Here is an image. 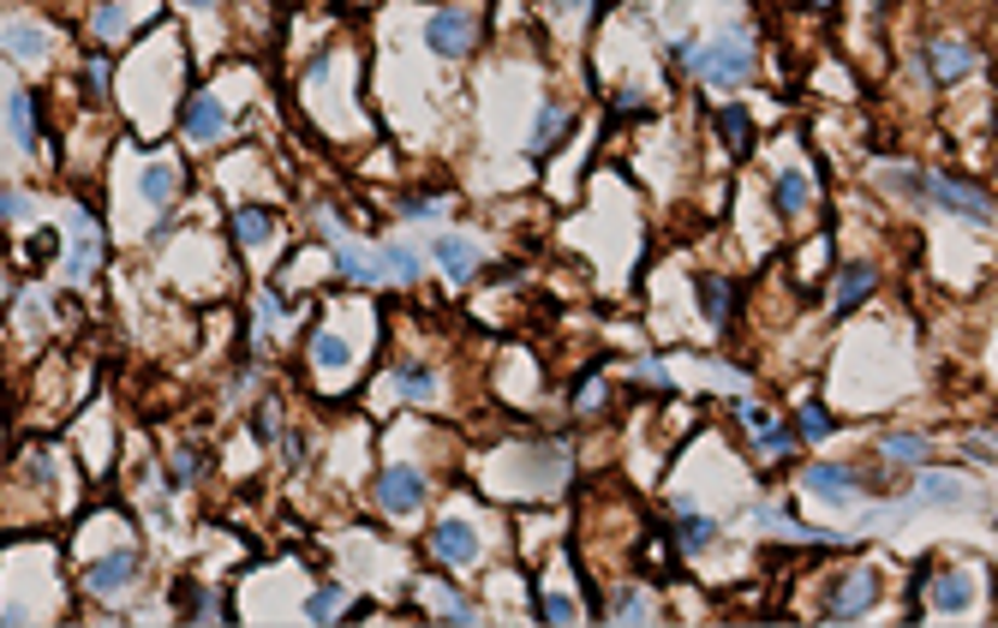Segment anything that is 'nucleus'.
Listing matches in <instances>:
<instances>
[{"mask_svg":"<svg viewBox=\"0 0 998 628\" xmlns=\"http://www.w3.org/2000/svg\"><path fill=\"white\" fill-rule=\"evenodd\" d=\"M132 580H138V551H109V556H97V563L85 568V587L102 592V599H109V592H126Z\"/></svg>","mask_w":998,"mask_h":628,"instance_id":"9d476101","label":"nucleus"},{"mask_svg":"<svg viewBox=\"0 0 998 628\" xmlns=\"http://www.w3.org/2000/svg\"><path fill=\"white\" fill-rule=\"evenodd\" d=\"M0 49L13 54V61H25V66H42V61H49V30H37V25H0Z\"/></svg>","mask_w":998,"mask_h":628,"instance_id":"4468645a","label":"nucleus"},{"mask_svg":"<svg viewBox=\"0 0 998 628\" xmlns=\"http://www.w3.org/2000/svg\"><path fill=\"white\" fill-rule=\"evenodd\" d=\"M699 312H706V324H730V312H735V288L723 276H699Z\"/></svg>","mask_w":998,"mask_h":628,"instance_id":"aec40b11","label":"nucleus"},{"mask_svg":"<svg viewBox=\"0 0 998 628\" xmlns=\"http://www.w3.org/2000/svg\"><path fill=\"white\" fill-rule=\"evenodd\" d=\"M544 616H551V623H568V616H574V599H563V592H551V599H544Z\"/></svg>","mask_w":998,"mask_h":628,"instance_id":"a19ab883","label":"nucleus"},{"mask_svg":"<svg viewBox=\"0 0 998 628\" xmlns=\"http://www.w3.org/2000/svg\"><path fill=\"white\" fill-rule=\"evenodd\" d=\"M138 192H144V204L168 210L174 192H180V168H168V162H150V168L138 174Z\"/></svg>","mask_w":998,"mask_h":628,"instance_id":"6ab92c4d","label":"nucleus"},{"mask_svg":"<svg viewBox=\"0 0 998 628\" xmlns=\"http://www.w3.org/2000/svg\"><path fill=\"white\" fill-rule=\"evenodd\" d=\"M472 37H479V18H472L467 7H437V13L425 18V49H437L443 61H460V54L472 49Z\"/></svg>","mask_w":998,"mask_h":628,"instance_id":"7ed1b4c3","label":"nucleus"},{"mask_svg":"<svg viewBox=\"0 0 998 628\" xmlns=\"http://www.w3.org/2000/svg\"><path fill=\"white\" fill-rule=\"evenodd\" d=\"M395 377H401V395H407V401H431L437 395V372H431V365H401Z\"/></svg>","mask_w":998,"mask_h":628,"instance_id":"c756f323","label":"nucleus"},{"mask_svg":"<svg viewBox=\"0 0 998 628\" xmlns=\"http://www.w3.org/2000/svg\"><path fill=\"white\" fill-rule=\"evenodd\" d=\"M180 133H186V145H192V150L216 145V138L228 133V114H222V102L210 97V90H192V97H186V109H180Z\"/></svg>","mask_w":998,"mask_h":628,"instance_id":"0eeeda50","label":"nucleus"},{"mask_svg":"<svg viewBox=\"0 0 998 628\" xmlns=\"http://www.w3.org/2000/svg\"><path fill=\"white\" fill-rule=\"evenodd\" d=\"M7 114H13V133L25 150H42V126H37V97L30 90H18L13 102H7Z\"/></svg>","mask_w":998,"mask_h":628,"instance_id":"5701e85b","label":"nucleus"},{"mask_svg":"<svg viewBox=\"0 0 998 628\" xmlns=\"http://www.w3.org/2000/svg\"><path fill=\"white\" fill-rule=\"evenodd\" d=\"M801 491H807V497H819V503L849 508L855 497H867V479H861L855 467H843V461H813V467L801 473Z\"/></svg>","mask_w":998,"mask_h":628,"instance_id":"39448f33","label":"nucleus"},{"mask_svg":"<svg viewBox=\"0 0 998 628\" xmlns=\"http://www.w3.org/2000/svg\"><path fill=\"white\" fill-rule=\"evenodd\" d=\"M926 587H933V611H962V604L974 599V580L962 575V568H945V575H933V568H926Z\"/></svg>","mask_w":998,"mask_h":628,"instance_id":"dca6fc26","label":"nucleus"},{"mask_svg":"<svg viewBox=\"0 0 998 628\" xmlns=\"http://www.w3.org/2000/svg\"><path fill=\"white\" fill-rule=\"evenodd\" d=\"M807 204H813V186H807V174H801V168H783L778 186H771V210L789 222V216H801Z\"/></svg>","mask_w":998,"mask_h":628,"instance_id":"2eb2a0df","label":"nucleus"},{"mask_svg":"<svg viewBox=\"0 0 998 628\" xmlns=\"http://www.w3.org/2000/svg\"><path fill=\"white\" fill-rule=\"evenodd\" d=\"M371 497H377L383 515H413V508L431 497V479H425L419 467H383V473H377V485H371Z\"/></svg>","mask_w":998,"mask_h":628,"instance_id":"20e7f679","label":"nucleus"},{"mask_svg":"<svg viewBox=\"0 0 998 628\" xmlns=\"http://www.w3.org/2000/svg\"><path fill=\"white\" fill-rule=\"evenodd\" d=\"M789 431H795V443H825L831 431H837V419H831V407H819V401H807L801 413L789 419Z\"/></svg>","mask_w":998,"mask_h":628,"instance_id":"4be33fe9","label":"nucleus"},{"mask_svg":"<svg viewBox=\"0 0 998 628\" xmlns=\"http://www.w3.org/2000/svg\"><path fill=\"white\" fill-rule=\"evenodd\" d=\"M431 258H437V264H443L455 281H467V276H479V269H484L479 240H460V234H437V240H431Z\"/></svg>","mask_w":998,"mask_h":628,"instance_id":"9b49d317","label":"nucleus"},{"mask_svg":"<svg viewBox=\"0 0 998 628\" xmlns=\"http://www.w3.org/2000/svg\"><path fill=\"white\" fill-rule=\"evenodd\" d=\"M563 133H574V109H539V133H532V150H539V156H551Z\"/></svg>","mask_w":998,"mask_h":628,"instance_id":"393cba45","label":"nucleus"},{"mask_svg":"<svg viewBox=\"0 0 998 628\" xmlns=\"http://www.w3.org/2000/svg\"><path fill=\"white\" fill-rule=\"evenodd\" d=\"M395 210H401V216H437V210H443V198H425V192H407V198H395Z\"/></svg>","mask_w":998,"mask_h":628,"instance_id":"58836bf2","label":"nucleus"},{"mask_svg":"<svg viewBox=\"0 0 998 628\" xmlns=\"http://www.w3.org/2000/svg\"><path fill=\"white\" fill-rule=\"evenodd\" d=\"M25 210H30V192H18V186H0V228H7L13 216H25Z\"/></svg>","mask_w":998,"mask_h":628,"instance_id":"4c0bfd02","label":"nucleus"},{"mask_svg":"<svg viewBox=\"0 0 998 628\" xmlns=\"http://www.w3.org/2000/svg\"><path fill=\"white\" fill-rule=\"evenodd\" d=\"M921 61H926V73H933L938 85H957L962 73L981 66V49H969L962 37H938V42H926V49H921Z\"/></svg>","mask_w":998,"mask_h":628,"instance_id":"6e6552de","label":"nucleus"},{"mask_svg":"<svg viewBox=\"0 0 998 628\" xmlns=\"http://www.w3.org/2000/svg\"><path fill=\"white\" fill-rule=\"evenodd\" d=\"M921 186H926V198H933V204L957 210V216H969V222H993V198H986L981 186L950 180V174H921Z\"/></svg>","mask_w":998,"mask_h":628,"instance_id":"423d86ee","label":"nucleus"},{"mask_svg":"<svg viewBox=\"0 0 998 628\" xmlns=\"http://www.w3.org/2000/svg\"><path fill=\"white\" fill-rule=\"evenodd\" d=\"M873 288H879V269L873 264H843L837 281H831V305H837V312H855V305L873 300Z\"/></svg>","mask_w":998,"mask_h":628,"instance_id":"ddd939ff","label":"nucleus"},{"mask_svg":"<svg viewBox=\"0 0 998 628\" xmlns=\"http://www.w3.org/2000/svg\"><path fill=\"white\" fill-rule=\"evenodd\" d=\"M97 258H102L97 222H90V216H78V228H73V281H85L90 269H97Z\"/></svg>","mask_w":998,"mask_h":628,"instance_id":"412c9836","label":"nucleus"},{"mask_svg":"<svg viewBox=\"0 0 998 628\" xmlns=\"http://www.w3.org/2000/svg\"><path fill=\"white\" fill-rule=\"evenodd\" d=\"M718 133L730 138L735 156H747V150H754V121H747V109H718Z\"/></svg>","mask_w":998,"mask_h":628,"instance_id":"bb28decb","label":"nucleus"},{"mask_svg":"<svg viewBox=\"0 0 998 628\" xmlns=\"http://www.w3.org/2000/svg\"><path fill=\"white\" fill-rule=\"evenodd\" d=\"M85 85H90V97H109V85H114L109 49H90V54H85Z\"/></svg>","mask_w":998,"mask_h":628,"instance_id":"72a5a7b5","label":"nucleus"},{"mask_svg":"<svg viewBox=\"0 0 998 628\" xmlns=\"http://www.w3.org/2000/svg\"><path fill=\"white\" fill-rule=\"evenodd\" d=\"M198 479H204V455H198V449H180L174 467H168V491H186V485H198Z\"/></svg>","mask_w":998,"mask_h":628,"instance_id":"f704fd0d","label":"nucleus"},{"mask_svg":"<svg viewBox=\"0 0 998 628\" xmlns=\"http://www.w3.org/2000/svg\"><path fill=\"white\" fill-rule=\"evenodd\" d=\"M879 568H843V575H831V587L819 592V616H831V623H849V616H861L867 604L879 599Z\"/></svg>","mask_w":998,"mask_h":628,"instance_id":"f03ea898","label":"nucleus"},{"mask_svg":"<svg viewBox=\"0 0 998 628\" xmlns=\"http://www.w3.org/2000/svg\"><path fill=\"white\" fill-rule=\"evenodd\" d=\"M348 611V587H341V580H329V587H317L312 599H305V616H312V623H329V616H341Z\"/></svg>","mask_w":998,"mask_h":628,"instance_id":"c85d7f7f","label":"nucleus"},{"mask_svg":"<svg viewBox=\"0 0 998 628\" xmlns=\"http://www.w3.org/2000/svg\"><path fill=\"white\" fill-rule=\"evenodd\" d=\"M377 276H389V281H401V288H413V281H419V258H413L407 246H383V252H377Z\"/></svg>","mask_w":998,"mask_h":628,"instance_id":"a878e982","label":"nucleus"},{"mask_svg":"<svg viewBox=\"0 0 998 628\" xmlns=\"http://www.w3.org/2000/svg\"><path fill=\"white\" fill-rule=\"evenodd\" d=\"M885 455L914 467V461H926V437L921 431H885Z\"/></svg>","mask_w":998,"mask_h":628,"instance_id":"473e14b6","label":"nucleus"},{"mask_svg":"<svg viewBox=\"0 0 998 628\" xmlns=\"http://www.w3.org/2000/svg\"><path fill=\"white\" fill-rule=\"evenodd\" d=\"M228 228H233V240H240V246H264L269 234H276V216H269L264 204H233Z\"/></svg>","mask_w":998,"mask_h":628,"instance_id":"a211bd4d","label":"nucleus"},{"mask_svg":"<svg viewBox=\"0 0 998 628\" xmlns=\"http://www.w3.org/2000/svg\"><path fill=\"white\" fill-rule=\"evenodd\" d=\"M969 455H974V461H993V437L974 431V437H969Z\"/></svg>","mask_w":998,"mask_h":628,"instance_id":"79ce46f5","label":"nucleus"},{"mask_svg":"<svg viewBox=\"0 0 998 628\" xmlns=\"http://www.w3.org/2000/svg\"><path fill=\"white\" fill-rule=\"evenodd\" d=\"M610 616H652V599H646V587H634V580H622V587L610 592Z\"/></svg>","mask_w":998,"mask_h":628,"instance_id":"2f4dec72","label":"nucleus"},{"mask_svg":"<svg viewBox=\"0 0 998 628\" xmlns=\"http://www.w3.org/2000/svg\"><path fill=\"white\" fill-rule=\"evenodd\" d=\"M909 503H962V479H950V473H926V479L914 485Z\"/></svg>","mask_w":998,"mask_h":628,"instance_id":"cd10ccee","label":"nucleus"},{"mask_svg":"<svg viewBox=\"0 0 998 628\" xmlns=\"http://www.w3.org/2000/svg\"><path fill=\"white\" fill-rule=\"evenodd\" d=\"M90 25H97V37H102V42H109V37H121V30H126V7H121V0H102Z\"/></svg>","mask_w":998,"mask_h":628,"instance_id":"c9c22d12","label":"nucleus"},{"mask_svg":"<svg viewBox=\"0 0 998 628\" xmlns=\"http://www.w3.org/2000/svg\"><path fill=\"white\" fill-rule=\"evenodd\" d=\"M694 49H699V42H694V37H670V42H664V61L687 66V61H694Z\"/></svg>","mask_w":998,"mask_h":628,"instance_id":"ea45409f","label":"nucleus"},{"mask_svg":"<svg viewBox=\"0 0 998 628\" xmlns=\"http://www.w3.org/2000/svg\"><path fill=\"white\" fill-rule=\"evenodd\" d=\"M675 508H682V503H675ZM711 539H718V520H711V515H687V508H682V515H675V527H670V544H675V551H682V556L706 551Z\"/></svg>","mask_w":998,"mask_h":628,"instance_id":"f3484780","label":"nucleus"},{"mask_svg":"<svg viewBox=\"0 0 998 628\" xmlns=\"http://www.w3.org/2000/svg\"><path fill=\"white\" fill-rule=\"evenodd\" d=\"M252 431H257V443H276L281 437V401H264V407H257Z\"/></svg>","mask_w":998,"mask_h":628,"instance_id":"e433bc0d","label":"nucleus"},{"mask_svg":"<svg viewBox=\"0 0 998 628\" xmlns=\"http://www.w3.org/2000/svg\"><path fill=\"white\" fill-rule=\"evenodd\" d=\"M312 360L329 372V365H348L353 353H348V341H341L336 329H312Z\"/></svg>","mask_w":998,"mask_h":628,"instance_id":"7c9ffc66","label":"nucleus"},{"mask_svg":"<svg viewBox=\"0 0 998 628\" xmlns=\"http://www.w3.org/2000/svg\"><path fill=\"white\" fill-rule=\"evenodd\" d=\"M336 276L353 281V288H371V281H383V276H377V264H365V258L353 252V240H341V234H336Z\"/></svg>","mask_w":998,"mask_h":628,"instance_id":"b1692460","label":"nucleus"},{"mask_svg":"<svg viewBox=\"0 0 998 628\" xmlns=\"http://www.w3.org/2000/svg\"><path fill=\"white\" fill-rule=\"evenodd\" d=\"M687 73L718 85V90H730V85H742V78L754 73V49H747L742 37H718V42H706V49H694Z\"/></svg>","mask_w":998,"mask_h":628,"instance_id":"f257e3e1","label":"nucleus"},{"mask_svg":"<svg viewBox=\"0 0 998 628\" xmlns=\"http://www.w3.org/2000/svg\"><path fill=\"white\" fill-rule=\"evenodd\" d=\"M742 419L754 425V449H759L766 461H783V455L795 449V431H789L783 419H771L766 407H754V401H747V407H742Z\"/></svg>","mask_w":998,"mask_h":628,"instance_id":"f8f14e48","label":"nucleus"},{"mask_svg":"<svg viewBox=\"0 0 998 628\" xmlns=\"http://www.w3.org/2000/svg\"><path fill=\"white\" fill-rule=\"evenodd\" d=\"M479 551H484V539H479L472 520H437L431 527V556L437 563H479Z\"/></svg>","mask_w":998,"mask_h":628,"instance_id":"1a4fd4ad","label":"nucleus"}]
</instances>
